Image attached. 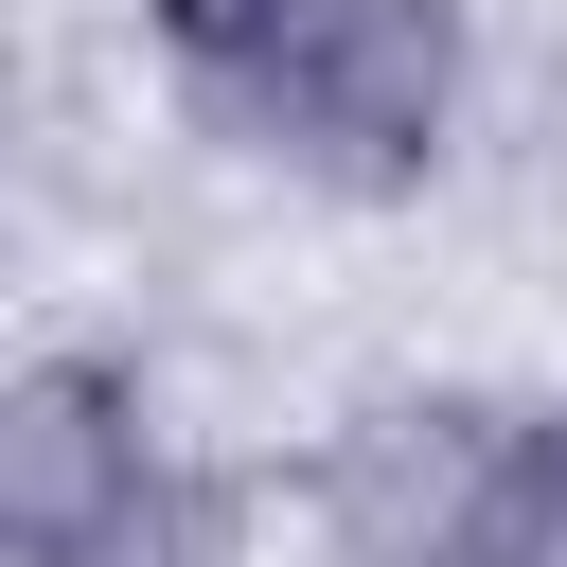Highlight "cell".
<instances>
[{
    "label": "cell",
    "mask_w": 567,
    "mask_h": 567,
    "mask_svg": "<svg viewBox=\"0 0 567 567\" xmlns=\"http://www.w3.org/2000/svg\"><path fill=\"white\" fill-rule=\"evenodd\" d=\"M230 124H266L319 195H408L461 142V0H319L301 53L230 89Z\"/></svg>",
    "instance_id": "6da1fadb"
},
{
    "label": "cell",
    "mask_w": 567,
    "mask_h": 567,
    "mask_svg": "<svg viewBox=\"0 0 567 567\" xmlns=\"http://www.w3.org/2000/svg\"><path fill=\"white\" fill-rule=\"evenodd\" d=\"M514 443L532 425L496 390H372L354 425H319V549L337 567H496Z\"/></svg>",
    "instance_id": "7a4b0ae2"
},
{
    "label": "cell",
    "mask_w": 567,
    "mask_h": 567,
    "mask_svg": "<svg viewBox=\"0 0 567 567\" xmlns=\"http://www.w3.org/2000/svg\"><path fill=\"white\" fill-rule=\"evenodd\" d=\"M159 496V408L106 354H18L0 372V567H89Z\"/></svg>",
    "instance_id": "3957f363"
},
{
    "label": "cell",
    "mask_w": 567,
    "mask_h": 567,
    "mask_svg": "<svg viewBox=\"0 0 567 567\" xmlns=\"http://www.w3.org/2000/svg\"><path fill=\"white\" fill-rule=\"evenodd\" d=\"M301 18H319V0H142V35H159L213 106H230V89H266V71L301 53Z\"/></svg>",
    "instance_id": "277c9868"
},
{
    "label": "cell",
    "mask_w": 567,
    "mask_h": 567,
    "mask_svg": "<svg viewBox=\"0 0 567 567\" xmlns=\"http://www.w3.org/2000/svg\"><path fill=\"white\" fill-rule=\"evenodd\" d=\"M89 567H230V478H177V461H159V496H142Z\"/></svg>",
    "instance_id": "5b68a950"
},
{
    "label": "cell",
    "mask_w": 567,
    "mask_h": 567,
    "mask_svg": "<svg viewBox=\"0 0 567 567\" xmlns=\"http://www.w3.org/2000/svg\"><path fill=\"white\" fill-rule=\"evenodd\" d=\"M496 567H567V408L514 443V514H496Z\"/></svg>",
    "instance_id": "8992f818"
}]
</instances>
